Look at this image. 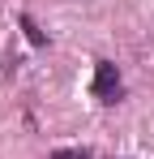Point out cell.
<instances>
[{
	"mask_svg": "<svg viewBox=\"0 0 154 159\" xmlns=\"http://www.w3.org/2000/svg\"><path fill=\"white\" fill-rule=\"evenodd\" d=\"M22 30H26V39H30V43H43V30L34 26L30 17H22Z\"/></svg>",
	"mask_w": 154,
	"mask_h": 159,
	"instance_id": "cell-2",
	"label": "cell"
},
{
	"mask_svg": "<svg viewBox=\"0 0 154 159\" xmlns=\"http://www.w3.org/2000/svg\"><path fill=\"white\" fill-rule=\"evenodd\" d=\"M51 159H90V151H51Z\"/></svg>",
	"mask_w": 154,
	"mask_h": 159,
	"instance_id": "cell-3",
	"label": "cell"
},
{
	"mask_svg": "<svg viewBox=\"0 0 154 159\" xmlns=\"http://www.w3.org/2000/svg\"><path fill=\"white\" fill-rule=\"evenodd\" d=\"M90 90H94V99H99V103H120V99H124L120 69H116L111 60H99V65H94V82H90Z\"/></svg>",
	"mask_w": 154,
	"mask_h": 159,
	"instance_id": "cell-1",
	"label": "cell"
}]
</instances>
